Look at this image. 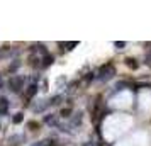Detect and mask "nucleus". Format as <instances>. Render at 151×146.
Instances as JSON below:
<instances>
[{
	"instance_id": "f257e3e1",
	"label": "nucleus",
	"mask_w": 151,
	"mask_h": 146,
	"mask_svg": "<svg viewBox=\"0 0 151 146\" xmlns=\"http://www.w3.org/2000/svg\"><path fill=\"white\" fill-rule=\"evenodd\" d=\"M132 126V117L126 114H114L110 117L105 119L104 122V136L109 141H114L119 136H122L124 132Z\"/></svg>"
},
{
	"instance_id": "f03ea898",
	"label": "nucleus",
	"mask_w": 151,
	"mask_h": 146,
	"mask_svg": "<svg viewBox=\"0 0 151 146\" xmlns=\"http://www.w3.org/2000/svg\"><path fill=\"white\" fill-rule=\"evenodd\" d=\"M116 146H148V134L144 131H139V132H136V134L129 136L127 139L117 143Z\"/></svg>"
},
{
	"instance_id": "7ed1b4c3",
	"label": "nucleus",
	"mask_w": 151,
	"mask_h": 146,
	"mask_svg": "<svg viewBox=\"0 0 151 146\" xmlns=\"http://www.w3.org/2000/svg\"><path fill=\"white\" fill-rule=\"evenodd\" d=\"M131 104H132V93L127 90L117 93L116 97L110 100V105L117 107V109H127V107H131Z\"/></svg>"
},
{
	"instance_id": "20e7f679",
	"label": "nucleus",
	"mask_w": 151,
	"mask_h": 146,
	"mask_svg": "<svg viewBox=\"0 0 151 146\" xmlns=\"http://www.w3.org/2000/svg\"><path fill=\"white\" fill-rule=\"evenodd\" d=\"M139 109L144 114H151V92L144 90L139 93Z\"/></svg>"
}]
</instances>
